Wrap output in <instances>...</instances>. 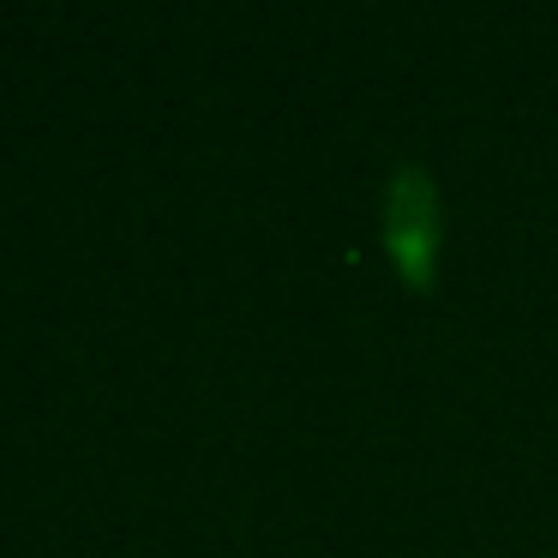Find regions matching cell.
<instances>
[{
    "label": "cell",
    "instance_id": "1",
    "mask_svg": "<svg viewBox=\"0 0 558 558\" xmlns=\"http://www.w3.org/2000/svg\"><path fill=\"white\" fill-rule=\"evenodd\" d=\"M438 234H445V205H438L433 174L421 162H397L385 174V258L409 294L433 289Z\"/></svg>",
    "mask_w": 558,
    "mask_h": 558
}]
</instances>
